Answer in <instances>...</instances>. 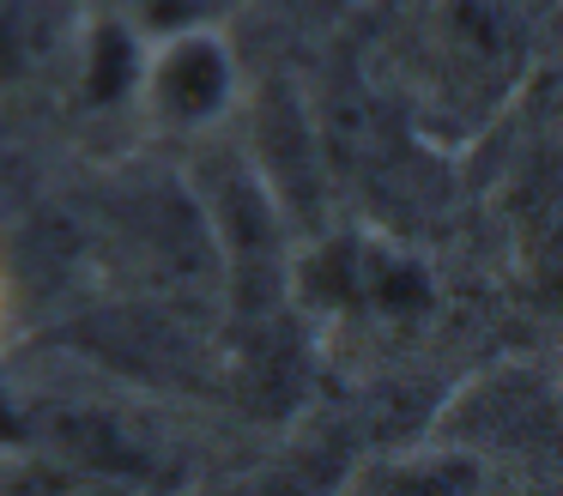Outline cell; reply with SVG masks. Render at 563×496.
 Instances as JSON below:
<instances>
[{
    "label": "cell",
    "mask_w": 563,
    "mask_h": 496,
    "mask_svg": "<svg viewBox=\"0 0 563 496\" xmlns=\"http://www.w3.org/2000/svg\"><path fill=\"white\" fill-rule=\"evenodd\" d=\"M152 103L183 128L212 121L231 103V48L207 31H183L152 60Z\"/></svg>",
    "instance_id": "1"
}]
</instances>
